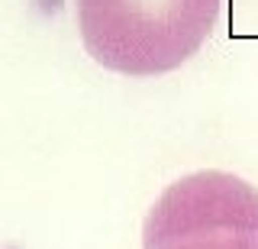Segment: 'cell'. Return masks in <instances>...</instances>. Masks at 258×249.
<instances>
[{
    "label": "cell",
    "instance_id": "cell-1",
    "mask_svg": "<svg viewBox=\"0 0 258 249\" xmlns=\"http://www.w3.org/2000/svg\"><path fill=\"white\" fill-rule=\"evenodd\" d=\"M220 17V0H78L87 52L103 68L133 78L181 68Z\"/></svg>",
    "mask_w": 258,
    "mask_h": 249
},
{
    "label": "cell",
    "instance_id": "cell-2",
    "mask_svg": "<svg viewBox=\"0 0 258 249\" xmlns=\"http://www.w3.org/2000/svg\"><path fill=\"white\" fill-rule=\"evenodd\" d=\"M142 249H258V191L229 172H194L152 204Z\"/></svg>",
    "mask_w": 258,
    "mask_h": 249
}]
</instances>
